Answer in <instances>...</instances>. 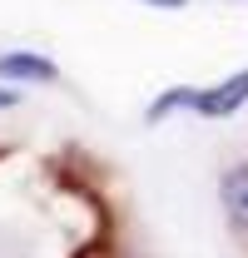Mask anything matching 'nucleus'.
I'll return each instance as SVG.
<instances>
[{
    "instance_id": "f257e3e1",
    "label": "nucleus",
    "mask_w": 248,
    "mask_h": 258,
    "mask_svg": "<svg viewBox=\"0 0 248 258\" xmlns=\"http://www.w3.org/2000/svg\"><path fill=\"white\" fill-rule=\"evenodd\" d=\"M243 104H248V70H238V75H228V80H218V85H199L194 114H204V119H228V114H238Z\"/></svg>"
},
{
    "instance_id": "f03ea898",
    "label": "nucleus",
    "mask_w": 248,
    "mask_h": 258,
    "mask_svg": "<svg viewBox=\"0 0 248 258\" xmlns=\"http://www.w3.org/2000/svg\"><path fill=\"white\" fill-rule=\"evenodd\" d=\"M0 80L5 85H55L60 80V64L35 55V50H5L0 55Z\"/></svg>"
},
{
    "instance_id": "7ed1b4c3",
    "label": "nucleus",
    "mask_w": 248,
    "mask_h": 258,
    "mask_svg": "<svg viewBox=\"0 0 248 258\" xmlns=\"http://www.w3.org/2000/svg\"><path fill=\"white\" fill-rule=\"evenodd\" d=\"M218 199H223V214L228 224L248 233V164H233L223 179H218Z\"/></svg>"
},
{
    "instance_id": "20e7f679",
    "label": "nucleus",
    "mask_w": 248,
    "mask_h": 258,
    "mask_svg": "<svg viewBox=\"0 0 248 258\" xmlns=\"http://www.w3.org/2000/svg\"><path fill=\"white\" fill-rule=\"evenodd\" d=\"M194 99H199V85H174V90H164V95H154V104L144 109V124H164V114L194 109Z\"/></svg>"
},
{
    "instance_id": "39448f33",
    "label": "nucleus",
    "mask_w": 248,
    "mask_h": 258,
    "mask_svg": "<svg viewBox=\"0 0 248 258\" xmlns=\"http://www.w3.org/2000/svg\"><path fill=\"white\" fill-rule=\"evenodd\" d=\"M139 5H149V10H184L189 0H139Z\"/></svg>"
},
{
    "instance_id": "423d86ee",
    "label": "nucleus",
    "mask_w": 248,
    "mask_h": 258,
    "mask_svg": "<svg viewBox=\"0 0 248 258\" xmlns=\"http://www.w3.org/2000/svg\"><path fill=\"white\" fill-rule=\"evenodd\" d=\"M15 104H20V95H15V90H5V85H0V109H15Z\"/></svg>"
}]
</instances>
